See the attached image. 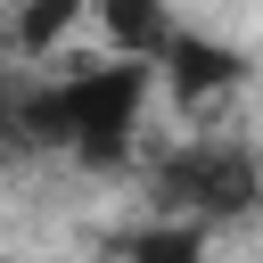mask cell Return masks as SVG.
<instances>
[{
	"instance_id": "1",
	"label": "cell",
	"mask_w": 263,
	"mask_h": 263,
	"mask_svg": "<svg viewBox=\"0 0 263 263\" xmlns=\"http://www.w3.org/2000/svg\"><path fill=\"white\" fill-rule=\"evenodd\" d=\"M148 99H156V66L107 58V66H74V74H41V82L0 90V132L16 148L74 156L82 173H123Z\"/></svg>"
},
{
	"instance_id": "2",
	"label": "cell",
	"mask_w": 263,
	"mask_h": 263,
	"mask_svg": "<svg viewBox=\"0 0 263 263\" xmlns=\"http://www.w3.org/2000/svg\"><path fill=\"white\" fill-rule=\"evenodd\" d=\"M148 197H156V222H247L255 197H263V173H255V148L247 140H181L148 164Z\"/></svg>"
},
{
	"instance_id": "3",
	"label": "cell",
	"mask_w": 263,
	"mask_h": 263,
	"mask_svg": "<svg viewBox=\"0 0 263 263\" xmlns=\"http://www.w3.org/2000/svg\"><path fill=\"white\" fill-rule=\"evenodd\" d=\"M156 82H164L181 107H205V99H222V90L247 82V49H230V41H214V33H173L164 58H156Z\"/></svg>"
},
{
	"instance_id": "4",
	"label": "cell",
	"mask_w": 263,
	"mask_h": 263,
	"mask_svg": "<svg viewBox=\"0 0 263 263\" xmlns=\"http://www.w3.org/2000/svg\"><path fill=\"white\" fill-rule=\"evenodd\" d=\"M90 8H99V25H107L115 58H140V66H156L164 41L181 33V25H173V0H90Z\"/></svg>"
},
{
	"instance_id": "5",
	"label": "cell",
	"mask_w": 263,
	"mask_h": 263,
	"mask_svg": "<svg viewBox=\"0 0 263 263\" xmlns=\"http://www.w3.org/2000/svg\"><path fill=\"white\" fill-rule=\"evenodd\" d=\"M205 238L214 230H197V222H140L115 247V263H205Z\"/></svg>"
},
{
	"instance_id": "6",
	"label": "cell",
	"mask_w": 263,
	"mask_h": 263,
	"mask_svg": "<svg viewBox=\"0 0 263 263\" xmlns=\"http://www.w3.org/2000/svg\"><path fill=\"white\" fill-rule=\"evenodd\" d=\"M82 8H90V0H25V8L8 16V41H16L25 58H49V49L82 25Z\"/></svg>"
},
{
	"instance_id": "7",
	"label": "cell",
	"mask_w": 263,
	"mask_h": 263,
	"mask_svg": "<svg viewBox=\"0 0 263 263\" xmlns=\"http://www.w3.org/2000/svg\"><path fill=\"white\" fill-rule=\"evenodd\" d=\"M0 263H25V255H0Z\"/></svg>"
}]
</instances>
